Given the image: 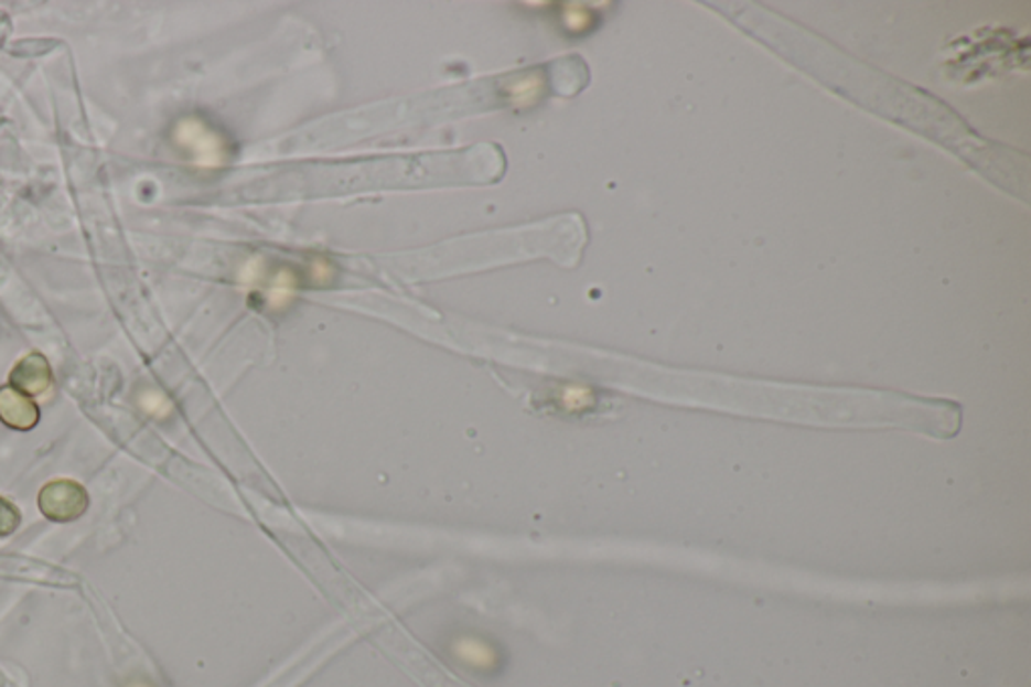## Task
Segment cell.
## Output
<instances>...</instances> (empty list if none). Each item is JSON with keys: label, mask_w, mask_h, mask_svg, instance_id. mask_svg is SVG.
I'll return each instance as SVG.
<instances>
[{"label": "cell", "mask_w": 1031, "mask_h": 687, "mask_svg": "<svg viewBox=\"0 0 1031 687\" xmlns=\"http://www.w3.org/2000/svg\"><path fill=\"white\" fill-rule=\"evenodd\" d=\"M0 420L14 430H31L39 421L35 401L14 387L0 389Z\"/></svg>", "instance_id": "cell-2"}, {"label": "cell", "mask_w": 1031, "mask_h": 687, "mask_svg": "<svg viewBox=\"0 0 1031 687\" xmlns=\"http://www.w3.org/2000/svg\"><path fill=\"white\" fill-rule=\"evenodd\" d=\"M89 496L82 484L73 480L49 482L39 494L41 513L55 523H73L87 511Z\"/></svg>", "instance_id": "cell-1"}, {"label": "cell", "mask_w": 1031, "mask_h": 687, "mask_svg": "<svg viewBox=\"0 0 1031 687\" xmlns=\"http://www.w3.org/2000/svg\"><path fill=\"white\" fill-rule=\"evenodd\" d=\"M11 382L14 389H19L24 396H41L51 387L49 363L39 353L26 355L23 362H19L12 369Z\"/></svg>", "instance_id": "cell-3"}, {"label": "cell", "mask_w": 1031, "mask_h": 687, "mask_svg": "<svg viewBox=\"0 0 1031 687\" xmlns=\"http://www.w3.org/2000/svg\"><path fill=\"white\" fill-rule=\"evenodd\" d=\"M21 525V513L19 508L0 496V538L11 536Z\"/></svg>", "instance_id": "cell-4"}]
</instances>
